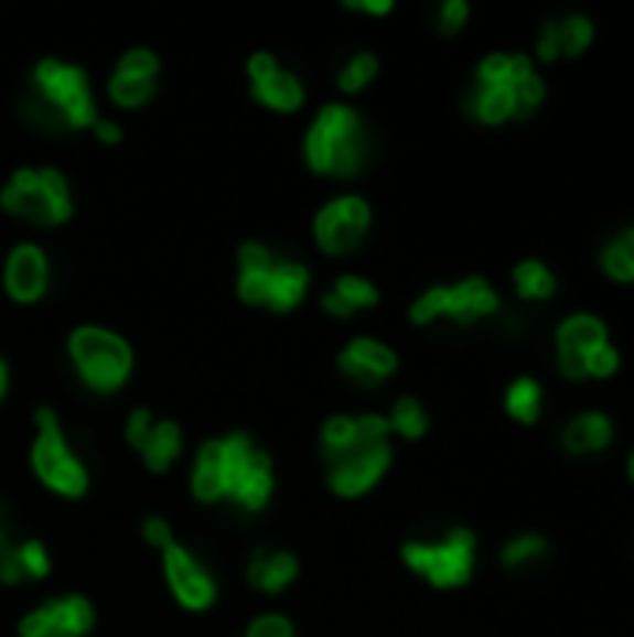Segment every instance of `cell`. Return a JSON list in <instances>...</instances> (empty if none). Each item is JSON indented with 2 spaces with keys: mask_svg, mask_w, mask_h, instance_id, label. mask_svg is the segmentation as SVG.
I'll return each instance as SVG.
<instances>
[{
  "mask_svg": "<svg viewBox=\"0 0 634 637\" xmlns=\"http://www.w3.org/2000/svg\"><path fill=\"white\" fill-rule=\"evenodd\" d=\"M351 447H358L355 414H333V418H325V425H321V451H325L329 463H333V458H340V455H347Z\"/></svg>",
  "mask_w": 634,
  "mask_h": 637,
  "instance_id": "603a6c76",
  "label": "cell"
},
{
  "mask_svg": "<svg viewBox=\"0 0 634 637\" xmlns=\"http://www.w3.org/2000/svg\"><path fill=\"white\" fill-rule=\"evenodd\" d=\"M631 482H634V455H631Z\"/></svg>",
  "mask_w": 634,
  "mask_h": 637,
  "instance_id": "7dc6e473",
  "label": "cell"
},
{
  "mask_svg": "<svg viewBox=\"0 0 634 637\" xmlns=\"http://www.w3.org/2000/svg\"><path fill=\"white\" fill-rule=\"evenodd\" d=\"M116 72H123V75H139V78H158L161 61H158V53H153V48L135 45V48H127V53L120 56Z\"/></svg>",
  "mask_w": 634,
  "mask_h": 637,
  "instance_id": "d6a6232c",
  "label": "cell"
},
{
  "mask_svg": "<svg viewBox=\"0 0 634 637\" xmlns=\"http://www.w3.org/2000/svg\"><path fill=\"white\" fill-rule=\"evenodd\" d=\"M94 134H97V142L116 145V142L123 139V127L116 123V120H97V123H94Z\"/></svg>",
  "mask_w": 634,
  "mask_h": 637,
  "instance_id": "ee69618b",
  "label": "cell"
},
{
  "mask_svg": "<svg viewBox=\"0 0 634 637\" xmlns=\"http://www.w3.org/2000/svg\"><path fill=\"white\" fill-rule=\"evenodd\" d=\"M556 343H560L563 377L579 380V377H587V358L593 350H601L604 343H609V336H604V325L598 317H571V321H563Z\"/></svg>",
  "mask_w": 634,
  "mask_h": 637,
  "instance_id": "9a60e30c",
  "label": "cell"
},
{
  "mask_svg": "<svg viewBox=\"0 0 634 637\" xmlns=\"http://www.w3.org/2000/svg\"><path fill=\"white\" fill-rule=\"evenodd\" d=\"M236 288H239V299L250 302V306L288 313L307 299L310 272H307V264L261 247V242H247V247L239 250Z\"/></svg>",
  "mask_w": 634,
  "mask_h": 637,
  "instance_id": "277c9868",
  "label": "cell"
},
{
  "mask_svg": "<svg viewBox=\"0 0 634 637\" xmlns=\"http://www.w3.org/2000/svg\"><path fill=\"white\" fill-rule=\"evenodd\" d=\"M4 391H8V366L4 358H0V399H4Z\"/></svg>",
  "mask_w": 634,
  "mask_h": 637,
  "instance_id": "bcb514c9",
  "label": "cell"
},
{
  "mask_svg": "<svg viewBox=\"0 0 634 637\" xmlns=\"http://www.w3.org/2000/svg\"><path fill=\"white\" fill-rule=\"evenodd\" d=\"M247 637H295V630H291L284 615H258V619L250 623Z\"/></svg>",
  "mask_w": 634,
  "mask_h": 637,
  "instance_id": "8d00e7d4",
  "label": "cell"
},
{
  "mask_svg": "<svg viewBox=\"0 0 634 637\" xmlns=\"http://www.w3.org/2000/svg\"><path fill=\"white\" fill-rule=\"evenodd\" d=\"M23 116L45 134L94 127L101 116H97L90 75H86L79 64L45 56V61L34 67V90L23 97Z\"/></svg>",
  "mask_w": 634,
  "mask_h": 637,
  "instance_id": "7a4b0ae2",
  "label": "cell"
},
{
  "mask_svg": "<svg viewBox=\"0 0 634 637\" xmlns=\"http://www.w3.org/2000/svg\"><path fill=\"white\" fill-rule=\"evenodd\" d=\"M164 577H169V590L187 612H206V607L217 601V585L206 566L198 563V555L191 552L187 544L172 541L164 548Z\"/></svg>",
  "mask_w": 634,
  "mask_h": 637,
  "instance_id": "4fadbf2b",
  "label": "cell"
},
{
  "mask_svg": "<svg viewBox=\"0 0 634 637\" xmlns=\"http://www.w3.org/2000/svg\"><path fill=\"white\" fill-rule=\"evenodd\" d=\"M388 463H393V447L385 444H358L351 447L347 455H340L329 463V485H333L336 496H363L369 493L380 477H385Z\"/></svg>",
  "mask_w": 634,
  "mask_h": 637,
  "instance_id": "7c38bea8",
  "label": "cell"
},
{
  "mask_svg": "<svg viewBox=\"0 0 634 637\" xmlns=\"http://www.w3.org/2000/svg\"><path fill=\"white\" fill-rule=\"evenodd\" d=\"M94 630V607L86 596H53L19 623V637H86Z\"/></svg>",
  "mask_w": 634,
  "mask_h": 637,
  "instance_id": "8fae6325",
  "label": "cell"
},
{
  "mask_svg": "<svg viewBox=\"0 0 634 637\" xmlns=\"http://www.w3.org/2000/svg\"><path fill=\"white\" fill-rule=\"evenodd\" d=\"M254 86V97H258L266 109L272 112H295L302 101H307V90H302V83L291 72H284V67H277L272 75L258 78Z\"/></svg>",
  "mask_w": 634,
  "mask_h": 637,
  "instance_id": "d6986e66",
  "label": "cell"
},
{
  "mask_svg": "<svg viewBox=\"0 0 634 637\" xmlns=\"http://www.w3.org/2000/svg\"><path fill=\"white\" fill-rule=\"evenodd\" d=\"M388 429H396L399 436H407V440H418L429 429V418H426V410L418 399L411 396H404V399H396V407H393V414H388Z\"/></svg>",
  "mask_w": 634,
  "mask_h": 637,
  "instance_id": "4316f807",
  "label": "cell"
},
{
  "mask_svg": "<svg viewBox=\"0 0 634 637\" xmlns=\"http://www.w3.org/2000/svg\"><path fill=\"white\" fill-rule=\"evenodd\" d=\"M109 97H112L116 105H123V109H142V105L153 97V78L112 72V78H109Z\"/></svg>",
  "mask_w": 634,
  "mask_h": 637,
  "instance_id": "d4e9b609",
  "label": "cell"
},
{
  "mask_svg": "<svg viewBox=\"0 0 634 637\" xmlns=\"http://www.w3.org/2000/svg\"><path fill=\"white\" fill-rule=\"evenodd\" d=\"M538 56L541 61H556L560 56V42H556V23H549L538 37Z\"/></svg>",
  "mask_w": 634,
  "mask_h": 637,
  "instance_id": "7bdbcfd3",
  "label": "cell"
},
{
  "mask_svg": "<svg viewBox=\"0 0 634 637\" xmlns=\"http://www.w3.org/2000/svg\"><path fill=\"white\" fill-rule=\"evenodd\" d=\"M19 571H23V577H49V571H53V560H49L45 544L42 541H23L19 544Z\"/></svg>",
  "mask_w": 634,
  "mask_h": 637,
  "instance_id": "836d02e7",
  "label": "cell"
},
{
  "mask_svg": "<svg viewBox=\"0 0 634 637\" xmlns=\"http://www.w3.org/2000/svg\"><path fill=\"white\" fill-rule=\"evenodd\" d=\"M541 97H545V83L538 75H526V78H519L515 83V109H519V116H526V112H534L541 105Z\"/></svg>",
  "mask_w": 634,
  "mask_h": 637,
  "instance_id": "d590c367",
  "label": "cell"
},
{
  "mask_svg": "<svg viewBox=\"0 0 634 637\" xmlns=\"http://www.w3.org/2000/svg\"><path fill=\"white\" fill-rule=\"evenodd\" d=\"M538 555H545V541H541V537H534V533L515 537V541L504 548V563L507 566H523V563L538 560Z\"/></svg>",
  "mask_w": 634,
  "mask_h": 637,
  "instance_id": "e575fe53",
  "label": "cell"
},
{
  "mask_svg": "<svg viewBox=\"0 0 634 637\" xmlns=\"http://www.w3.org/2000/svg\"><path fill=\"white\" fill-rule=\"evenodd\" d=\"M180 451H183V429L169 418L153 421V429L146 433V440L139 444L142 463H146V469H153V474H164V469L180 458Z\"/></svg>",
  "mask_w": 634,
  "mask_h": 637,
  "instance_id": "ac0fdd59",
  "label": "cell"
},
{
  "mask_svg": "<svg viewBox=\"0 0 634 637\" xmlns=\"http://www.w3.org/2000/svg\"><path fill=\"white\" fill-rule=\"evenodd\" d=\"M153 429V414L150 410H131V418H127V429H123V436H127V444H131L135 451H139V444L146 440V433Z\"/></svg>",
  "mask_w": 634,
  "mask_h": 637,
  "instance_id": "f35d334b",
  "label": "cell"
},
{
  "mask_svg": "<svg viewBox=\"0 0 634 637\" xmlns=\"http://www.w3.org/2000/svg\"><path fill=\"white\" fill-rule=\"evenodd\" d=\"M404 563L411 566L415 574L429 577L437 590H455V585H463L474 571V537L466 533V529H452L441 544L407 541Z\"/></svg>",
  "mask_w": 634,
  "mask_h": 637,
  "instance_id": "ba28073f",
  "label": "cell"
},
{
  "mask_svg": "<svg viewBox=\"0 0 634 637\" xmlns=\"http://www.w3.org/2000/svg\"><path fill=\"white\" fill-rule=\"evenodd\" d=\"M142 533H146V541H150L153 548H169L172 544V526L164 522V518H146Z\"/></svg>",
  "mask_w": 634,
  "mask_h": 637,
  "instance_id": "60d3db41",
  "label": "cell"
},
{
  "mask_svg": "<svg viewBox=\"0 0 634 637\" xmlns=\"http://www.w3.org/2000/svg\"><path fill=\"white\" fill-rule=\"evenodd\" d=\"M369 228V202L358 194H340L314 217V239L325 253H351Z\"/></svg>",
  "mask_w": 634,
  "mask_h": 637,
  "instance_id": "30bf717a",
  "label": "cell"
},
{
  "mask_svg": "<svg viewBox=\"0 0 634 637\" xmlns=\"http://www.w3.org/2000/svg\"><path fill=\"white\" fill-rule=\"evenodd\" d=\"M333 295L344 302V310L347 313H358V310H369V306H377V288L369 280L363 277H351V272H344V277H336L333 288Z\"/></svg>",
  "mask_w": 634,
  "mask_h": 637,
  "instance_id": "484cf974",
  "label": "cell"
},
{
  "mask_svg": "<svg viewBox=\"0 0 634 637\" xmlns=\"http://www.w3.org/2000/svg\"><path fill=\"white\" fill-rule=\"evenodd\" d=\"M351 12H366V15H388L393 12V0H347Z\"/></svg>",
  "mask_w": 634,
  "mask_h": 637,
  "instance_id": "f6af8a7d",
  "label": "cell"
},
{
  "mask_svg": "<svg viewBox=\"0 0 634 637\" xmlns=\"http://www.w3.org/2000/svg\"><path fill=\"white\" fill-rule=\"evenodd\" d=\"M501 306L496 291L482 277H471L455 288H429L426 295L415 299L411 321L415 325H429L437 317H452L455 325H474L477 317H490Z\"/></svg>",
  "mask_w": 634,
  "mask_h": 637,
  "instance_id": "9c48e42d",
  "label": "cell"
},
{
  "mask_svg": "<svg viewBox=\"0 0 634 637\" xmlns=\"http://www.w3.org/2000/svg\"><path fill=\"white\" fill-rule=\"evenodd\" d=\"M4 291L15 302H37L49 291V258L37 242H19L4 261Z\"/></svg>",
  "mask_w": 634,
  "mask_h": 637,
  "instance_id": "5bb4252c",
  "label": "cell"
},
{
  "mask_svg": "<svg viewBox=\"0 0 634 637\" xmlns=\"http://www.w3.org/2000/svg\"><path fill=\"white\" fill-rule=\"evenodd\" d=\"M0 205H4L12 217L42 224V228H56L72 217L75 202L72 187H67L64 172L56 169H19L8 187L0 191Z\"/></svg>",
  "mask_w": 634,
  "mask_h": 637,
  "instance_id": "5b68a950",
  "label": "cell"
},
{
  "mask_svg": "<svg viewBox=\"0 0 634 637\" xmlns=\"http://www.w3.org/2000/svg\"><path fill=\"white\" fill-rule=\"evenodd\" d=\"M377 78V56L374 53H355L351 61L336 72V86L344 94H358L366 90L369 83Z\"/></svg>",
  "mask_w": 634,
  "mask_h": 637,
  "instance_id": "83f0119b",
  "label": "cell"
},
{
  "mask_svg": "<svg viewBox=\"0 0 634 637\" xmlns=\"http://www.w3.org/2000/svg\"><path fill=\"white\" fill-rule=\"evenodd\" d=\"M34 447H31V463L34 474L61 496H83L86 485H90V474H86V463L75 455V447L67 444L61 418H56L53 407H42L34 414Z\"/></svg>",
  "mask_w": 634,
  "mask_h": 637,
  "instance_id": "52a82bcc",
  "label": "cell"
},
{
  "mask_svg": "<svg viewBox=\"0 0 634 637\" xmlns=\"http://www.w3.org/2000/svg\"><path fill=\"white\" fill-rule=\"evenodd\" d=\"M590 37H593V26H590V19H582V15H571V19H563V23H556L560 56H579L582 48L590 45Z\"/></svg>",
  "mask_w": 634,
  "mask_h": 637,
  "instance_id": "1f68e13d",
  "label": "cell"
},
{
  "mask_svg": "<svg viewBox=\"0 0 634 637\" xmlns=\"http://www.w3.org/2000/svg\"><path fill=\"white\" fill-rule=\"evenodd\" d=\"M366 153L369 142L363 116L344 101L325 105L302 139V156L310 169L318 175H333V180H351L366 164Z\"/></svg>",
  "mask_w": 634,
  "mask_h": 637,
  "instance_id": "3957f363",
  "label": "cell"
},
{
  "mask_svg": "<svg viewBox=\"0 0 634 637\" xmlns=\"http://www.w3.org/2000/svg\"><path fill=\"white\" fill-rule=\"evenodd\" d=\"M601 264H604V272H609L612 280L631 283L634 280V231L620 235L616 242H609V247H604Z\"/></svg>",
  "mask_w": 634,
  "mask_h": 637,
  "instance_id": "f546056e",
  "label": "cell"
},
{
  "mask_svg": "<svg viewBox=\"0 0 634 637\" xmlns=\"http://www.w3.org/2000/svg\"><path fill=\"white\" fill-rule=\"evenodd\" d=\"M299 574V560L288 552V548H261L254 552V560L247 566V582L261 593H280L295 582Z\"/></svg>",
  "mask_w": 634,
  "mask_h": 637,
  "instance_id": "e0dca14e",
  "label": "cell"
},
{
  "mask_svg": "<svg viewBox=\"0 0 634 637\" xmlns=\"http://www.w3.org/2000/svg\"><path fill=\"white\" fill-rule=\"evenodd\" d=\"M466 15H471V8H466V0H448L441 8V31L444 34H455L460 26L466 23Z\"/></svg>",
  "mask_w": 634,
  "mask_h": 637,
  "instance_id": "ab89813d",
  "label": "cell"
},
{
  "mask_svg": "<svg viewBox=\"0 0 634 637\" xmlns=\"http://www.w3.org/2000/svg\"><path fill=\"white\" fill-rule=\"evenodd\" d=\"M0 577L8 585L23 582V571H19V544L12 541V522H8V504L0 499Z\"/></svg>",
  "mask_w": 634,
  "mask_h": 637,
  "instance_id": "4dcf8cb0",
  "label": "cell"
},
{
  "mask_svg": "<svg viewBox=\"0 0 634 637\" xmlns=\"http://www.w3.org/2000/svg\"><path fill=\"white\" fill-rule=\"evenodd\" d=\"M609 440H612V425H609V418H604V414L574 418L568 425V433H563V444H568L574 455H582V451H601Z\"/></svg>",
  "mask_w": 634,
  "mask_h": 637,
  "instance_id": "44dd1931",
  "label": "cell"
},
{
  "mask_svg": "<svg viewBox=\"0 0 634 637\" xmlns=\"http://www.w3.org/2000/svg\"><path fill=\"white\" fill-rule=\"evenodd\" d=\"M504 407H507V414H512L515 421H538L541 414V388H538V380H530V377H523V380H515L512 388H507V399H504Z\"/></svg>",
  "mask_w": 634,
  "mask_h": 637,
  "instance_id": "cb8c5ba5",
  "label": "cell"
},
{
  "mask_svg": "<svg viewBox=\"0 0 634 637\" xmlns=\"http://www.w3.org/2000/svg\"><path fill=\"white\" fill-rule=\"evenodd\" d=\"M67 355H72V366L75 374L83 377V385L94 391L123 388V380L131 377V366H135L131 343L97 325L75 328L72 339H67Z\"/></svg>",
  "mask_w": 634,
  "mask_h": 637,
  "instance_id": "8992f818",
  "label": "cell"
},
{
  "mask_svg": "<svg viewBox=\"0 0 634 637\" xmlns=\"http://www.w3.org/2000/svg\"><path fill=\"white\" fill-rule=\"evenodd\" d=\"M466 112L482 123H504L512 116H519L515 109V86H485L477 83L471 97H466Z\"/></svg>",
  "mask_w": 634,
  "mask_h": 637,
  "instance_id": "ffe728a7",
  "label": "cell"
},
{
  "mask_svg": "<svg viewBox=\"0 0 634 637\" xmlns=\"http://www.w3.org/2000/svg\"><path fill=\"white\" fill-rule=\"evenodd\" d=\"M277 56L272 53H254L250 61H247V75H250V83H258V78H266V75H272L277 72Z\"/></svg>",
  "mask_w": 634,
  "mask_h": 637,
  "instance_id": "b9f144b4",
  "label": "cell"
},
{
  "mask_svg": "<svg viewBox=\"0 0 634 637\" xmlns=\"http://www.w3.org/2000/svg\"><path fill=\"white\" fill-rule=\"evenodd\" d=\"M616 366H620L616 347L604 343L601 350H593V355L587 358V377H609V374H616Z\"/></svg>",
  "mask_w": 634,
  "mask_h": 637,
  "instance_id": "74e56055",
  "label": "cell"
},
{
  "mask_svg": "<svg viewBox=\"0 0 634 637\" xmlns=\"http://www.w3.org/2000/svg\"><path fill=\"white\" fill-rule=\"evenodd\" d=\"M534 67L526 56H507V53H493V56H485L482 67H477V83H485V86H515L519 78L530 75Z\"/></svg>",
  "mask_w": 634,
  "mask_h": 637,
  "instance_id": "7402d4cb",
  "label": "cell"
},
{
  "mask_svg": "<svg viewBox=\"0 0 634 637\" xmlns=\"http://www.w3.org/2000/svg\"><path fill=\"white\" fill-rule=\"evenodd\" d=\"M515 288H519L523 299H549L556 291V277L541 261H523L515 269Z\"/></svg>",
  "mask_w": 634,
  "mask_h": 637,
  "instance_id": "f1b7e54d",
  "label": "cell"
},
{
  "mask_svg": "<svg viewBox=\"0 0 634 637\" xmlns=\"http://www.w3.org/2000/svg\"><path fill=\"white\" fill-rule=\"evenodd\" d=\"M336 366H340V374L351 377L355 385H380L385 377L396 374V355L385 347V343L358 336L340 350Z\"/></svg>",
  "mask_w": 634,
  "mask_h": 637,
  "instance_id": "2e32d148",
  "label": "cell"
},
{
  "mask_svg": "<svg viewBox=\"0 0 634 637\" xmlns=\"http://www.w3.org/2000/svg\"><path fill=\"white\" fill-rule=\"evenodd\" d=\"M191 493L202 504L228 499L243 511H261L272 493V458L243 433L217 436L198 447L191 469Z\"/></svg>",
  "mask_w": 634,
  "mask_h": 637,
  "instance_id": "6da1fadb",
  "label": "cell"
}]
</instances>
